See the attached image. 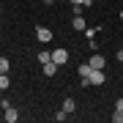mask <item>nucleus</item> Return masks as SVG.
<instances>
[{
    "instance_id": "f257e3e1",
    "label": "nucleus",
    "mask_w": 123,
    "mask_h": 123,
    "mask_svg": "<svg viewBox=\"0 0 123 123\" xmlns=\"http://www.w3.org/2000/svg\"><path fill=\"white\" fill-rule=\"evenodd\" d=\"M52 63L66 66V63H68V49H52Z\"/></svg>"
},
{
    "instance_id": "f03ea898",
    "label": "nucleus",
    "mask_w": 123,
    "mask_h": 123,
    "mask_svg": "<svg viewBox=\"0 0 123 123\" xmlns=\"http://www.w3.org/2000/svg\"><path fill=\"white\" fill-rule=\"evenodd\" d=\"M88 63H90V68H101V71L107 68V60H104V55H98V52H93Z\"/></svg>"
},
{
    "instance_id": "7ed1b4c3",
    "label": "nucleus",
    "mask_w": 123,
    "mask_h": 123,
    "mask_svg": "<svg viewBox=\"0 0 123 123\" xmlns=\"http://www.w3.org/2000/svg\"><path fill=\"white\" fill-rule=\"evenodd\" d=\"M88 79H90V85H104V82H107V74H104L101 68H93Z\"/></svg>"
},
{
    "instance_id": "20e7f679",
    "label": "nucleus",
    "mask_w": 123,
    "mask_h": 123,
    "mask_svg": "<svg viewBox=\"0 0 123 123\" xmlns=\"http://www.w3.org/2000/svg\"><path fill=\"white\" fill-rule=\"evenodd\" d=\"M36 38H38L41 44H49V41H52V30H49V27H36Z\"/></svg>"
},
{
    "instance_id": "39448f33",
    "label": "nucleus",
    "mask_w": 123,
    "mask_h": 123,
    "mask_svg": "<svg viewBox=\"0 0 123 123\" xmlns=\"http://www.w3.org/2000/svg\"><path fill=\"white\" fill-rule=\"evenodd\" d=\"M71 27H74V30H85V19H82V14H74V19H71Z\"/></svg>"
},
{
    "instance_id": "423d86ee",
    "label": "nucleus",
    "mask_w": 123,
    "mask_h": 123,
    "mask_svg": "<svg viewBox=\"0 0 123 123\" xmlns=\"http://www.w3.org/2000/svg\"><path fill=\"white\" fill-rule=\"evenodd\" d=\"M3 118H6V123H17V120H19V112L14 110V107H8V110H6V115H3Z\"/></svg>"
},
{
    "instance_id": "0eeeda50",
    "label": "nucleus",
    "mask_w": 123,
    "mask_h": 123,
    "mask_svg": "<svg viewBox=\"0 0 123 123\" xmlns=\"http://www.w3.org/2000/svg\"><path fill=\"white\" fill-rule=\"evenodd\" d=\"M41 71H44L47 77H55V74H57V63H52V60H47V63H44V68H41Z\"/></svg>"
},
{
    "instance_id": "6e6552de",
    "label": "nucleus",
    "mask_w": 123,
    "mask_h": 123,
    "mask_svg": "<svg viewBox=\"0 0 123 123\" xmlns=\"http://www.w3.org/2000/svg\"><path fill=\"white\" fill-rule=\"evenodd\" d=\"M77 71H79V79H85V77H90V71H93V68H90V63H82Z\"/></svg>"
},
{
    "instance_id": "1a4fd4ad",
    "label": "nucleus",
    "mask_w": 123,
    "mask_h": 123,
    "mask_svg": "<svg viewBox=\"0 0 123 123\" xmlns=\"http://www.w3.org/2000/svg\"><path fill=\"white\" fill-rule=\"evenodd\" d=\"M63 110H66V112L71 115V112L77 110V101H74V98H66V101H63Z\"/></svg>"
},
{
    "instance_id": "9d476101",
    "label": "nucleus",
    "mask_w": 123,
    "mask_h": 123,
    "mask_svg": "<svg viewBox=\"0 0 123 123\" xmlns=\"http://www.w3.org/2000/svg\"><path fill=\"white\" fill-rule=\"evenodd\" d=\"M11 71V63H8V57H0V74H8Z\"/></svg>"
},
{
    "instance_id": "9b49d317",
    "label": "nucleus",
    "mask_w": 123,
    "mask_h": 123,
    "mask_svg": "<svg viewBox=\"0 0 123 123\" xmlns=\"http://www.w3.org/2000/svg\"><path fill=\"white\" fill-rule=\"evenodd\" d=\"M66 118H68V112H66V110H60V112H55V115H52V120H55V123H63Z\"/></svg>"
},
{
    "instance_id": "f8f14e48",
    "label": "nucleus",
    "mask_w": 123,
    "mask_h": 123,
    "mask_svg": "<svg viewBox=\"0 0 123 123\" xmlns=\"http://www.w3.org/2000/svg\"><path fill=\"white\" fill-rule=\"evenodd\" d=\"M110 120H112V123H123V110H115V112L110 115Z\"/></svg>"
},
{
    "instance_id": "ddd939ff",
    "label": "nucleus",
    "mask_w": 123,
    "mask_h": 123,
    "mask_svg": "<svg viewBox=\"0 0 123 123\" xmlns=\"http://www.w3.org/2000/svg\"><path fill=\"white\" fill-rule=\"evenodd\" d=\"M0 90H8V74H0Z\"/></svg>"
},
{
    "instance_id": "4468645a",
    "label": "nucleus",
    "mask_w": 123,
    "mask_h": 123,
    "mask_svg": "<svg viewBox=\"0 0 123 123\" xmlns=\"http://www.w3.org/2000/svg\"><path fill=\"white\" fill-rule=\"evenodd\" d=\"M38 60H41V66H44L47 60H52V52H38Z\"/></svg>"
},
{
    "instance_id": "2eb2a0df",
    "label": "nucleus",
    "mask_w": 123,
    "mask_h": 123,
    "mask_svg": "<svg viewBox=\"0 0 123 123\" xmlns=\"http://www.w3.org/2000/svg\"><path fill=\"white\" fill-rule=\"evenodd\" d=\"M68 3H71V6H82V8H85V6H90L93 0H68Z\"/></svg>"
},
{
    "instance_id": "dca6fc26",
    "label": "nucleus",
    "mask_w": 123,
    "mask_h": 123,
    "mask_svg": "<svg viewBox=\"0 0 123 123\" xmlns=\"http://www.w3.org/2000/svg\"><path fill=\"white\" fill-rule=\"evenodd\" d=\"M115 110H123V98H118V101H115Z\"/></svg>"
},
{
    "instance_id": "f3484780",
    "label": "nucleus",
    "mask_w": 123,
    "mask_h": 123,
    "mask_svg": "<svg viewBox=\"0 0 123 123\" xmlns=\"http://www.w3.org/2000/svg\"><path fill=\"white\" fill-rule=\"evenodd\" d=\"M115 57H118V60L123 63V49H118V55H115Z\"/></svg>"
},
{
    "instance_id": "a211bd4d",
    "label": "nucleus",
    "mask_w": 123,
    "mask_h": 123,
    "mask_svg": "<svg viewBox=\"0 0 123 123\" xmlns=\"http://www.w3.org/2000/svg\"><path fill=\"white\" fill-rule=\"evenodd\" d=\"M44 3H47V6H52V3H55V0H44Z\"/></svg>"
},
{
    "instance_id": "6ab92c4d",
    "label": "nucleus",
    "mask_w": 123,
    "mask_h": 123,
    "mask_svg": "<svg viewBox=\"0 0 123 123\" xmlns=\"http://www.w3.org/2000/svg\"><path fill=\"white\" fill-rule=\"evenodd\" d=\"M120 19H123V11H120Z\"/></svg>"
},
{
    "instance_id": "aec40b11",
    "label": "nucleus",
    "mask_w": 123,
    "mask_h": 123,
    "mask_svg": "<svg viewBox=\"0 0 123 123\" xmlns=\"http://www.w3.org/2000/svg\"><path fill=\"white\" fill-rule=\"evenodd\" d=\"M0 8H3V6H0Z\"/></svg>"
}]
</instances>
